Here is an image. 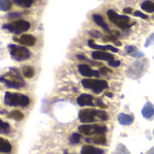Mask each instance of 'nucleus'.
Returning a JSON list of instances; mask_svg holds the SVG:
<instances>
[{"label": "nucleus", "mask_w": 154, "mask_h": 154, "mask_svg": "<svg viewBox=\"0 0 154 154\" xmlns=\"http://www.w3.org/2000/svg\"><path fill=\"white\" fill-rule=\"evenodd\" d=\"M0 82L5 84L7 88L16 89L21 88L25 85V80L21 78L17 70L15 69H12V71L0 76Z\"/></svg>", "instance_id": "obj_1"}, {"label": "nucleus", "mask_w": 154, "mask_h": 154, "mask_svg": "<svg viewBox=\"0 0 154 154\" xmlns=\"http://www.w3.org/2000/svg\"><path fill=\"white\" fill-rule=\"evenodd\" d=\"M4 103L9 106L25 107L29 105L30 99L28 98V97H26L23 94L5 92V97H4Z\"/></svg>", "instance_id": "obj_2"}, {"label": "nucleus", "mask_w": 154, "mask_h": 154, "mask_svg": "<svg viewBox=\"0 0 154 154\" xmlns=\"http://www.w3.org/2000/svg\"><path fill=\"white\" fill-rule=\"evenodd\" d=\"M8 51H9L11 58L16 61H23V60H28L31 57V51L24 46L9 44Z\"/></svg>", "instance_id": "obj_3"}, {"label": "nucleus", "mask_w": 154, "mask_h": 154, "mask_svg": "<svg viewBox=\"0 0 154 154\" xmlns=\"http://www.w3.org/2000/svg\"><path fill=\"white\" fill-rule=\"evenodd\" d=\"M107 16L112 23H113L115 25H117L118 27H120L122 29L129 28L134 24V23H130V18L128 16L120 15L116 12H114L113 10H108L107 11Z\"/></svg>", "instance_id": "obj_4"}, {"label": "nucleus", "mask_w": 154, "mask_h": 154, "mask_svg": "<svg viewBox=\"0 0 154 154\" xmlns=\"http://www.w3.org/2000/svg\"><path fill=\"white\" fill-rule=\"evenodd\" d=\"M2 28L6 29L10 32H13L15 34H20V33L29 30L30 23H29V22H27L25 20H16L12 23L4 24L2 26Z\"/></svg>", "instance_id": "obj_5"}, {"label": "nucleus", "mask_w": 154, "mask_h": 154, "mask_svg": "<svg viewBox=\"0 0 154 154\" xmlns=\"http://www.w3.org/2000/svg\"><path fill=\"white\" fill-rule=\"evenodd\" d=\"M82 84L85 88L93 89V91L96 94L101 93L103 89L108 88V83L105 80H99V79H86L82 81Z\"/></svg>", "instance_id": "obj_6"}, {"label": "nucleus", "mask_w": 154, "mask_h": 154, "mask_svg": "<svg viewBox=\"0 0 154 154\" xmlns=\"http://www.w3.org/2000/svg\"><path fill=\"white\" fill-rule=\"evenodd\" d=\"M79 132L85 135H93V134H104L107 131L106 126L99 125H83L78 128Z\"/></svg>", "instance_id": "obj_7"}, {"label": "nucleus", "mask_w": 154, "mask_h": 154, "mask_svg": "<svg viewBox=\"0 0 154 154\" xmlns=\"http://www.w3.org/2000/svg\"><path fill=\"white\" fill-rule=\"evenodd\" d=\"M95 110L83 109L79 112V120L84 124H91L95 122Z\"/></svg>", "instance_id": "obj_8"}, {"label": "nucleus", "mask_w": 154, "mask_h": 154, "mask_svg": "<svg viewBox=\"0 0 154 154\" xmlns=\"http://www.w3.org/2000/svg\"><path fill=\"white\" fill-rule=\"evenodd\" d=\"M78 70L81 73V75L87 77V78H91V77H99V73L96 70L92 69L88 65L86 64H80L78 66Z\"/></svg>", "instance_id": "obj_9"}, {"label": "nucleus", "mask_w": 154, "mask_h": 154, "mask_svg": "<svg viewBox=\"0 0 154 154\" xmlns=\"http://www.w3.org/2000/svg\"><path fill=\"white\" fill-rule=\"evenodd\" d=\"M14 40L17 41L20 44L25 46H34L36 42L35 37L31 34H23L19 39L14 38Z\"/></svg>", "instance_id": "obj_10"}, {"label": "nucleus", "mask_w": 154, "mask_h": 154, "mask_svg": "<svg viewBox=\"0 0 154 154\" xmlns=\"http://www.w3.org/2000/svg\"><path fill=\"white\" fill-rule=\"evenodd\" d=\"M92 57L94 60H106V61H110L114 60V56L112 53H108L105 51H95L92 53Z\"/></svg>", "instance_id": "obj_11"}, {"label": "nucleus", "mask_w": 154, "mask_h": 154, "mask_svg": "<svg viewBox=\"0 0 154 154\" xmlns=\"http://www.w3.org/2000/svg\"><path fill=\"white\" fill-rule=\"evenodd\" d=\"M88 45L92 48V49H94V50H97V51H112L113 52H118L119 50L112 45H98V44H95L93 42V40H89L88 41Z\"/></svg>", "instance_id": "obj_12"}, {"label": "nucleus", "mask_w": 154, "mask_h": 154, "mask_svg": "<svg viewBox=\"0 0 154 154\" xmlns=\"http://www.w3.org/2000/svg\"><path fill=\"white\" fill-rule=\"evenodd\" d=\"M93 97L91 95H89V94H82L77 98V103L81 106H94V104L93 103Z\"/></svg>", "instance_id": "obj_13"}, {"label": "nucleus", "mask_w": 154, "mask_h": 154, "mask_svg": "<svg viewBox=\"0 0 154 154\" xmlns=\"http://www.w3.org/2000/svg\"><path fill=\"white\" fill-rule=\"evenodd\" d=\"M142 114L144 118L150 119L154 116V106L151 102H147L142 110Z\"/></svg>", "instance_id": "obj_14"}, {"label": "nucleus", "mask_w": 154, "mask_h": 154, "mask_svg": "<svg viewBox=\"0 0 154 154\" xmlns=\"http://www.w3.org/2000/svg\"><path fill=\"white\" fill-rule=\"evenodd\" d=\"M87 143H93L95 144H100V145H105L106 144V137L104 134H97L92 138H87L85 139Z\"/></svg>", "instance_id": "obj_15"}, {"label": "nucleus", "mask_w": 154, "mask_h": 154, "mask_svg": "<svg viewBox=\"0 0 154 154\" xmlns=\"http://www.w3.org/2000/svg\"><path fill=\"white\" fill-rule=\"evenodd\" d=\"M118 121L123 125H130L133 123V117L130 115L122 113L118 116Z\"/></svg>", "instance_id": "obj_16"}, {"label": "nucleus", "mask_w": 154, "mask_h": 154, "mask_svg": "<svg viewBox=\"0 0 154 154\" xmlns=\"http://www.w3.org/2000/svg\"><path fill=\"white\" fill-rule=\"evenodd\" d=\"M103 151L98 148H95L91 145H84L82 150H81V154H103Z\"/></svg>", "instance_id": "obj_17"}, {"label": "nucleus", "mask_w": 154, "mask_h": 154, "mask_svg": "<svg viewBox=\"0 0 154 154\" xmlns=\"http://www.w3.org/2000/svg\"><path fill=\"white\" fill-rule=\"evenodd\" d=\"M93 21L95 22V23H96V24H98V25H99V26H101L103 29H104L106 32H110V33H111V31H110V29H109L108 25L106 24V23L104 22L103 18L100 14H93Z\"/></svg>", "instance_id": "obj_18"}, {"label": "nucleus", "mask_w": 154, "mask_h": 154, "mask_svg": "<svg viewBox=\"0 0 154 154\" xmlns=\"http://www.w3.org/2000/svg\"><path fill=\"white\" fill-rule=\"evenodd\" d=\"M12 150V146L10 143L3 138H0V152L3 153H9Z\"/></svg>", "instance_id": "obj_19"}, {"label": "nucleus", "mask_w": 154, "mask_h": 154, "mask_svg": "<svg viewBox=\"0 0 154 154\" xmlns=\"http://www.w3.org/2000/svg\"><path fill=\"white\" fill-rule=\"evenodd\" d=\"M24 117H25L24 114L19 110H14V111L10 112L7 115V118L13 119V120H15V121H21V120L24 119Z\"/></svg>", "instance_id": "obj_20"}, {"label": "nucleus", "mask_w": 154, "mask_h": 154, "mask_svg": "<svg viewBox=\"0 0 154 154\" xmlns=\"http://www.w3.org/2000/svg\"><path fill=\"white\" fill-rule=\"evenodd\" d=\"M23 76L26 79H31L34 76V69L30 66H25L22 69Z\"/></svg>", "instance_id": "obj_21"}, {"label": "nucleus", "mask_w": 154, "mask_h": 154, "mask_svg": "<svg viewBox=\"0 0 154 154\" xmlns=\"http://www.w3.org/2000/svg\"><path fill=\"white\" fill-rule=\"evenodd\" d=\"M142 9L147 13H152L154 12V2H152L150 0L144 1L142 4Z\"/></svg>", "instance_id": "obj_22"}, {"label": "nucleus", "mask_w": 154, "mask_h": 154, "mask_svg": "<svg viewBox=\"0 0 154 154\" xmlns=\"http://www.w3.org/2000/svg\"><path fill=\"white\" fill-rule=\"evenodd\" d=\"M12 7L11 0H0V11H8Z\"/></svg>", "instance_id": "obj_23"}, {"label": "nucleus", "mask_w": 154, "mask_h": 154, "mask_svg": "<svg viewBox=\"0 0 154 154\" xmlns=\"http://www.w3.org/2000/svg\"><path fill=\"white\" fill-rule=\"evenodd\" d=\"M13 1L15 5L25 8L30 7L33 4V0H13Z\"/></svg>", "instance_id": "obj_24"}, {"label": "nucleus", "mask_w": 154, "mask_h": 154, "mask_svg": "<svg viewBox=\"0 0 154 154\" xmlns=\"http://www.w3.org/2000/svg\"><path fill=\"white\" fill-rule=\"evenodd\" d=\"M10 131H11L10 125H9L7 123L2 121V120L0 119V134H9Z\"/></svg>", "instance_id": "obj_25"}, {"label": "nucleus", "mask_w": 154, "mask_h": 154, "mask_svg": "<svg viewBox=\"0 0 154 154\" xmlns=\"http://www.w3.org/2000/svg\"><path fill=\"white\" fill-rule=\"evenodd\" d=\"M95 116L103 121H106L108 119V114L103 110H95Z\"/></svg>", "instance_id": "obj_26"}, {"label": "nucleus", "mask_w": 154, "mask_h": 154, "mask_svg": "<svg viewBox=\"0 0 154 154\" xmlns=\"http://www.w3.org/2000/svg\"><path fill=\"white\" fill-rule=\"evenodd\" d=\"M80 140H81V135L78 134H74L70 137V143L71 144H77V143H79Z\"/></svg>", "instance_id": "obj_27"}, {"label": "nucleus", "mask_w": 154, "mask_h": 154, "mask_svg": "<svg viewBox=\"0 0 154 154\" xmlns=\"http://www.w3.org/2000/svg\"><path fill=\"white\" fill-rule=\"evenodd\" d=\"M125 51L128 52V53H131V54H133V53H134L135 51H137V48L135 47V46H126L125 47Z\"/></svg>", "instance_id": "obj_28"}, {"label": "nucleus", "mask_w": 154, "mask_h": 154, "mask_svg": "<svg viewBox=\"0 0 154 154\" xmlns=\"http://www.w3.org/2000/svg\"><path fill=\"white\" fill-rule=\"evenodd\" d=\"M133 14H134L135 16L142 17L143 19H147V18H148V15H147V14H144L143 13H142V12H140V11H135Z\"/></svg>", "instance_id": "obj_29"}, {"label": "nucleus", "mask_w": 154, "mask_h": 154, "mask_svg": "<svg viewBox=\"0 0 154 154\" xmlns=\"http://www.w3.org/2000/svg\"><path fill=\"white\" fill-rule=\"evenodd\" d=\"M109 62V65L112 66V67H119L121 65V62L119 60H110L108 61Z\"/></svg>", "instance_id": "obj_30"}, {"label": "nucleus", "mask_w": 154, "mask_h": 154, "mask_svg": "<svg viewBox=\"0 0 154 154\" xmlns=\"http://www.w3.org/2000/svg\"><path fill=\"white\" fill-rule=\"evenodd\" d=\"M153 42H154V33L153 34H152V35L148 38L147 42H145V47H148V46H149V45H151Z\"/></svg>", "instance_id": "obj_31"}, {"label": "nucleus", "mask_w": 154, "mask_h": 154, "mask_svg": "<svg viewBox=\"0 0 154 154\" xmlns=\"http://www.w3.org/2000/svg\"><path fill=\"white\" fill-rule=\"evenodd\" d=\"M134 58H137V59H139V58H143V56H144V53L143 52H142V51H135L134 53H133L132 54Z\"/></svg>", "instance_id": "obj_32"}, {"label": "nucleus", "mask_w": 154, "mask_h": 154, "mask_svg": "<svg viewBox=\"0 0 154 154\" xmlns=\"http://www.w3.org/2000/svg\"><path fill=\"white\" fill-rule=\"evenodd\" d=\"M100 71H101V73H102L103 75H106L108 72H110V73H112V72H113L110 69H108V68H106V67H103V68H101V69H100Z\"/></svg>", "instance_id": "obj_33"}, {"label": "nucleus", "mask_w": 154, "mask_h": 154, "mask_svg": "<svg viewBox=\"0 0 154 154\" xmlns=\"http://www.w3.org/2000/svg\"><path fill=\"white\" fill-rule=\"evenodd\" d=\"M89 34L93 37H95V38H99L101 36V33L98 31H90Z\"/></svg>", "instance_id": "obj_34"}, {"label": "nucleus", "mask_w": 154, "mask_h": 154, "mask_svg": "<svg viewBox=\"0 0 154 154\" xmlns=\"http://www.w3.org/2000/svg\"><path fill=\"white\" fill-rule=\"evenodd\" d=\"M21 15L20 13H11V14H8L7 17L9 19H12V18H16V17H19Z\"/></svg>", "instance_id": "obj_35"}, {"label": "nucleus", "mask_w": 154, "mask_h": 154, "mask_svg": "<svg viewBox=\"0 0 154 154\" xmlns=\"http://www.w3.org/2000/svg\"><path fill=\"white\" fill-rule=\"evenodd\" d=\"M96 105H97L98 106L102 107V108H103H103H106V107H107V106H105V105H104L101 100H97V101H96Z\"/></svg>", "instance_id": "obj_36"}, {"label": "nucleus", "mask_w": 154, "mask_h": 154, "mask_svg": "<svg viewBox=\"0 0 154 154\" xmlns=\"http://www.w3.org/2000/svg\"><path fill=\"white\" fill-rule=\"evenodd\" d=\"M123 12L126 13V14H132L133 9H132L131 7H127V8H124V9H123Z\"/></svg>", "instance_id": "obj_37"}, {"label": "nucleus", "mask_w": 154, "mask_h": 154, "mask_svg": "<svg viewBox=\"0 0 154 154\" xmlns=\"http://www.w3.org/2000/svg\"><path fill=\"white\" fill-rule=\"evenodd\" d=\"M106 96H107V97H113V94H112V93H106Z\"/></svg>", "instance_id": "obj_38"}, {"label": "nucleus", "mask_w": 154, "mask_h": 154, "mask_svg": "<svg viewBox=\"0 0 154 154\" xmlns=\"http://www.w3.org/2000/svg\"><path fill=\"white\" fill-rule=\"evenodd\" d=\"M5 113H6V111H5V110H3V111H0V114H5Z\"/></svg>", "instance_id": "obj_39"}, {"label": "nucleus", "mask_w": 154, "mask_h": 154, "mask_svg": "<svg viewBox=\"0 0 154 154\" xmlns=\"http://www.w3.org/2000/svg\"><path fill=\"white\" fill-rule=\"evenodd\" d=\"M153 134H154V131H153Z\"/></svg>", "instance_id": "obj_40"}, {"label": "nucleus", "mask_w": 154, "mask_h": 154, "mask_svg": "<svg viewBox=\"0 0 154 154\" xmlns=\"http://www.w3.org/2000/svg\"><path fill=\"white\" fill-rule=\"evenodd\" d=\"M153 59H154V58H153Z\"/></svg>", "instance_id": "obj_41"}]
</instances>
